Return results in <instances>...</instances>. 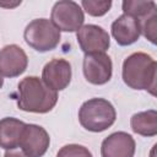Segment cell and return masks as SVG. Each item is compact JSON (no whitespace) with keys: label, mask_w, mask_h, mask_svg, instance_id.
Here are the masks:
<instances>
[{"label":"cell","mask_w":157,"mask_h":157,"mask_svg":"<svg viewBox=\"0 0 157 157\" xmlns=\"http://www.w3.org/2000/svg\"><path fill=\"white\" fill-rule=\"evenodd\" d=\"M17 107L23 112L48 113L58 102L56 91L49 88L37 76L22 78L17 86Z\"/></svg>","instance_id":"obj_1"},{"label":"cell","mask_w":157,"mask_h":157,"mask_svg":"<svg viewBox=\"0 0 157 157\" xmlns=\"http://www.w3.org/2000/svg\"><path fill=\"white\" fill-rule=\"evenodd\" d=\"M156 60L142 52L132 53L123 63V80L132 90L148 91L156 96Z\"/></svg>","instance_id":"obj_2"},{"label":"cell","mask_w":157,"mask_h":157,"mask_svg":"<svg viewBox=\"0 0 157 157\" xmlns=\"http://www.w3.org/2000/svg\"><path fill=\"white\" fill-rule=\"evenodd\" d=\"M117 119L113 104L104 98H91L78 110L80 124L88 131L101 132L110 128Z\"/></svg>","instance_id":"obj_3"},{"label":"cell","mask_w":157,"mask_h":157,"mask_svg":"<svg viewBox=\"0 0 157 157\" xmlns=\"http://www.w3.org/2000/svg\"><path fill=\"white\" fill-rule=\"evenodd\" d=\"M60 31L47 18L31 21L23 32L26 43L39 53L55 49L60 42Z\"/></svg>","instance_id":"obj_4"},{"label":"cell","mask_w":157,"mask_h":157,"mask_svg":"<svg viewBox=\"0 0 157 157\" xmlns=\"http://www.w3.org/2000/svg\"><path fill=\"white\" fill-rule=\"evenodd\" d=\"M50 20L59 31L75 32L82 27L85 15L77 2L71 0H63L54 4Z\"/></svg>","instance_id":"obj_5"},{"label":"cell","mask_w":157,"mask_h":157,"mask_svg":"<svg viewBox=\"0 0 157 157\" xmlns=\"http://www.w3.org/2000/svg\"><path fill=\"white\" fill-rule=\"evenodd\" d=\"M82 67L86 80L92 85H104L112 78L113 64L105 53L85 54Z\"/></svg>","instance_id":"obj_6"},{"label":"cell","mask_w":157,"mask_h":157,"mask_svg":"<svg viewBox=\"0 0 157 157\" xmlns=\"http://www.w3.org/2000/svg\"><path fill=\"white\" fill-rule=\"evenodd\" d=\"M76 39L85 54L104 53L110 45V37L97 25H85L76 32Z\"/></svg>","instance_id":"obj_7"},{"label":"cell","mask_w":157,"mask_h":157,"mask_svg":"<svg viewBox=\"0 0 157 157\" xmlns=\"http://www.w3.org/2000/svg\"><path fill=\"white\" fill-rule=\"evenodd\" d=\"M49 144L50 137L44 128L36 124H26L18 146L29 157H43Z\"/></svg>","instance_id":"obj_8"},{"label":"cell","mask_w":157,"mask_h":157,"mask_svg":"<svg viewBox=\"0 0 157 157\" xmlns=\"http://www.w3.org/2000/svg\"><path fill=\"white\" fill-rule=\"evenodd\" d=\"M71 65L65 59H52L42 71V81L54 91L65 90L71 81Z\"/></svg>","instance_id":"obj_9"},{"label":"cell","mask_w":157,"mask_h":157,"mask_svg":"<svg viewBox=\"0 0 157 157\" xmlns=\"http://www.w3.org/2000/svg\"><path fill=\"white\" fill-rule=\"evenodd\" d=\"M28 65L25 50L16 45H5L0 50V72L6 77H17L23 74Z\"/></svg>","instance_id":"obj_10"},{"label":"cell","mask_w":157,"mask_h":157,"mask_svg":"<svg viewBox=\"0 0 157 157\" xmlns=\"http://www.w3.org/2000/svg\"><path fill=\"white\" fill-rule=\"evenodd\" d=\"M135 140L124 131L113 132L107 136L101 145L102 157H134Z\"/></svg>","instance_id":"obj_11"},{"label":"cell","mask_w":157,"mask_h":157,"mask_svg":"<svg viewBox=\"0 0 157 157\" xmlns=\"http://www.w3.org/2000/svg\"><path fill=\"white\" fill-rule=\"evenodd\" d=\"M112 34L119 45H130L140 38V21L123 13L112 23Z\"/></svg>","instance_id":"obj_12"},{"label":"cell","mask_w":157,"mask_h":157,"mask_svg":"<svg viewBox=\"0 0 157 157\" xmlns=\"http://www.w3.org/2000/svg\"><path fill=\"white\" fill-rule=\"evenodd\" d=\"M26 124L16 118H4L0 120V147L13 150L20 145V140Z\"/></svg>","instance_id":"obj_13"},{"label":"cell","mask_w":157,"mask_h":157,"mask_svg":"<svg viewBox=\"0 0 157 157\" xmlns=\"http://www.w3.org/2000/svg\"><path fill=\"white\" fill-rule=\"evenodd\" d=\"M130 125L135 134L147 137L155 136L157 134V112L155 109H150L136 113L131 117Z\"/></svg>","instance_id":"obj_14"},{"label":"cell","mask_w":157,"mask_h":157,"mask_svg":"<svg viewBox=\"0 0 157 157\" xmlns=\"http://www.w3.org/2000/svg\"><path fill=\"white\" fill-rule=\"evenodd\" d=\"M156 9L155 1H140V0H126L123 1V11L124 15L137 18L139 21L150 15Z\"/></svg>","instance_id":"obj_15"},{"label":"cell","mask_w":157,"mask_h":157,"mask_svg":"<svg viewBox=\"0 0 157 157\" xmlns=\"http://www.w3.org/2000/svg\"><path fill=\"white\" fill-rule=\"evenodd\" d=\"M141 33L145 38H147L152 44H156L157 37V10L152 11L150 15L140 20Z\"/></svg>","instance_id":"obj_16"},{"label":"cell","mask_w":157,"mask_h":157,"mask_svg":"<svg viewBox=\"0 0 157 157\" xmlns=\"http://www.w3.org/2000/svg\"><path fill=\"white\" fill-rule=\"evenodd\" d=\"M81 6L85 9V11L94 17H99L105 15L109 9L112 7V1H97V0H82Z\"/></svg>","instance_id":"obj_17"},{"label":"cell","mask_w":157,"mask_h":157,"mask_svg":"<svg viewBox=\"0 0 157 157\" xmlns=\"http://www.w3.org/2000/svg\"><path fill=\"white\" fill-rule=\"evenodd\" d=\"M56 157H92V153L87 147L82 145L70 144L61 147Z\"/></svg>","instance_id":"obj_18"},{"label":"cell","mask_w":157,"mask_h":157,"mask_svg":"<svg viewBox=\"0 0 157 157\" xmlns=\"http://www.w3.org/2000/svg\"><path fill=\"white\" fill-rule=\"evenodd\" d=\"M4 157H29V156H27L22 150L13 148V150H7L4 155Z\"/></svg>","instance_id":"obj_19"},{"label":"cell","mask_w":157,"mask_h":157,"mask_svg":"<svg viewBox=\"0 0 157 157\" xmlns=\"http://www.w3.org/2000/svg\"><path fill=\"white\" fill-rule=\"evenodd\" d=\"M2 85H4V78H2V75H1V72H0V88L2 87Z\"/></svg>","instance_id":"obj_20"}]
</instances>
